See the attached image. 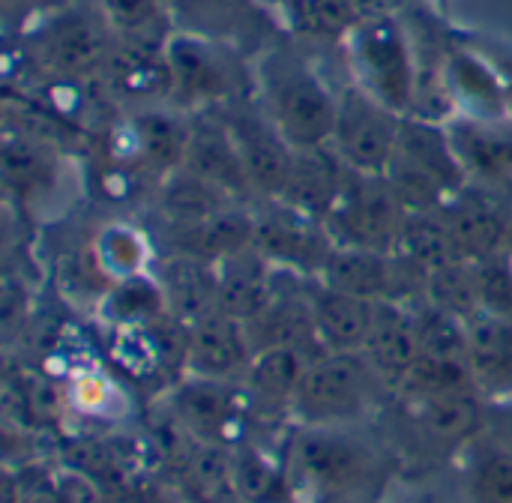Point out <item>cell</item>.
<instances>
[{"label": "cell", "mask_w": 512, "mask_h": 503, "mask_svg": "<svg viewBox=\"0 0 512 503\" xmlns=\"http://www.w3.org/2000/svg\"><path fill=\"white\" fill-rule=\"evenodd\" d=\"M405 402H408V417L417 426V432L438 447L465 450L486 432L489 405H483L477 390L420 396V399H405Z\"/></svg>", "instance_id": "cell-19"}, {"label": "cell", "mask_w": 512, "mask_h": 503, "mask_svg": "<svg viewBox=\"0 0 512 503\" xmlns=\"http://www.w3.org/2000/svg\"><path fill=\"white\" fill-rule=\"evenodd\" d=\"M477 270V288H480V306L483 312L512 321V258L510 252H498L492 258H483L474 264Z\"/></svg>", "instance_id": "cell-36"}, {"label": "cell", "mask_w": 512, "mask_h": 503, "mask_svg": "<svg viewBox=\"0 0 512 503\" xmlns=\"http://www.w3.org/2000/svg\"><path fill=\"white\" fill-rule=\"evenodd\" d=\"M363 357L393 390L402 387L414 363L420 360L417 318L408 303H381L372 333L363 345Z\"/></svg>", "instance_id": "cell-21"}, {"label": "cell", "mask_w": 512, "mask_h": 503, "mask_svg": "<svg viewBox=\"0 0 512 503\" xmlns=\"http://www.w3.org/2000/svg\"><path fill=\"white\" fill-rule=\"evenodd\" d=\"M441 210L462 261L477 264L507 249L512 213L501 204L495 189L468 180V186H462Z\"/></svg>", "instance_id": "cell-14"}, {"label": "cell", "mask_w": 512, "mask_h": 503, "mask_svg": "<svg viewBox=\"0 0 512 503\" xmlns=\"http://www.w3.org/2000/svg\"><path fill=\"white\" fill-rule=\"evenodd\" d=\"M102 312L114 327H138L171 318L162 282H153L141 273L117 279L102 297Z\"/></svg>", "instance_id": "cell-33"}, {"label": "cell", "mask_w": 512, "mask_h": 503, "mask_svg": "<svg viewBox=\"0 0 512 503\" xmlns=\"http://www.w3.org/2000/svg\"><path fill=\"white\" fill-rule=\"evenodd\" d=\"M231 471L243 503H288L294 495L288 465L270 462L255 444L243 441L231 450Z\"/></svg>", "instance_id": "cell-31"}, {"label": "cell", "mask_w": 512, "mask_h": 503, "mask_svg": "<svg viewBox=\"0 0 512 503\" xmlns=\"http://www.w3.org/2000/svg\"><path fill=\"white\" fill-rule=\"evenodd\" d=\"M465 468L468 495L474 503H512V450L483 432L471 447Z\"/></svg>", "instance_id": "cell-32"}, {"label": "cell", "mask_w": 512, "mask_h": 503, "mask_svg": "<svg viewBox=\"0 0 512 503\" xmlns=\"http://www.w3.org/2000/svg\"><path fill=\"white\" fill-rule=\"evenodd\" d=\"M315 357L318 354H309V348L303 345H276V348L258 351L243 378V390L252 402V411L264 408V411L291 414L294 393L303 381L306 366Z\"/></svg>", "instance_id": "cell-25"}, {"label": "cell", "mask_w": 512, "mask_h": 503, "mask_svg": "<svg viewBox=\"0 0 512 503\" xmlns=\"http://www.w3.org/2000/svg\"><path fill=\"white\" fill-rule=\"evenodd\" d=\"M348 60L357 87L399 114L417 102V72L411 42L393 15H366L348 30Z\"/></svg>", "instance_id": "cell-6"}, {"label": "cell", "mask_w": 512, "mask_h": 503, "mask_svg": "<svg viewBox=\"0 0 512 503\" xmlns=\"http://www.w3.org/2000/svg\"><path fill=\"white\" fill-rule=\"evenodd\" d=\"M381 387L387 384L363 351L318 354L294 393L291 417L303 426H345L369 411Z\"/></svg>", "instance_id": "cell-5"}, {"label": "cell", "mask_w": 512, "mask_h": 503, "mask_svg": "<svg viewBox=\"0 0 512 503\" xmlns=\"http://www.w3.org/2000/svg\"><path fill=\"white\" fill-rule=\"evenodd\" d=\"M54 150L45 138L30 132H9L3 141V177L6 186L24 201L51 189L54 183Z\"/></svg>", "instance_id": "cell-30"}, {"label": "cell", "mask_w": 512, "mask_h": 503, "mask_svg": "<svg viewBox=\"0 0 512 503\" xmlns=\"http://www.w3.org/2000/svg\"><path fill=\"white\" fill-rule=\"evenodd\" d=\"M309 300H312L315 342L321 354L363 351L381 303L336 291L318 279H312L309 285Z\"/></svg>", "instance_id": "cell-17"}, {"label": "cell", "mask_w": 512, "mask_h": 503, "mask_svg": "<svg viewBox=\"0 0 512 503\" xmlns=\"http://www.w3.org/2000/svg\"><path fill=\"white\" fill-rule=\"evenodd\" d=\"M486 432L512 450V399H498V402L489 405Z\"/></svg>", "instance_id": "cell-40"}, {"label": "cell", "mask_w": 512, "mask_h": 503, "mask_svg": "<svg viewBox=\"0 0 512 503\" xmlns=\"http://www.w3.org/2000/svg\"><path fill=\"white\" fill-rule=\"evenodd\" d=\"M423 300L441 312H450L462 321L474 318L480 306V288H477V270L471 261H453L435 273L426 276Z\"/></svg>", "instance_id": "cell-35"}, {"label": "cell", "mask_w": 512, "mask_h": 503, "mask_svg": "<svg viewBox=\"0 0 512 503\" xmlns=\"http://www.w3.org/2000/svg\"><path fill=\"white\" fill-rule=\"evenodd\" d=\"M276 285L279 267H273L255 246H249L219 264V312L249 324L270 306Z\"/></svg>", "instance_id": "cell-23"}, {"label": "cell", "mask_w": 512, "mask_h": 503, "mask_svg": "<svg viewBox=\"0 0 512 503\" xmlns=\"http://www.w3.org/2000/svg\"><path fill=\"white\" fill-rule=\"evenodd\" d=\"M165 63H168V99L183 111H207L255 90V75L246 72L237 48L228 42L177 30L165 36Z\"/></svg>", "instance_id": "cell-4"}, {"label": "cell", "mask_w": 512, "mask_h": 503, "mask_svg": "<svg viewBox=\"0 0 512 503\" xmlns=\"http://www.w3.org/2000/svg\"><path fill=\"white\" fill-rule=\"evenodd\" d=\"M318 282L375 303H408L414 294L423 297L426 291V276L408 267L396 252L357 246H336Z\"/></svg>", "instance_id": "cell-12"}, {"label": "cell", "mask_w": 512, "mask_h": 503, "mask_svg": "<svg viewBox=\"0 0 512 503\" xmlns=\"http://www.w3.org/2000/svg\"><path fill=\"white\" fill-rule=\"evenodd\" d=\"M168 411L171 423H177L189 438L234 450L243 444L252 402L243 384L186 375L180 384H174L168 396Z\"/></svg>", "instance_id": "cell-11"}, {"label": "cell", "mask_w": 512, "mask_h": 503, "mask_svg": "<svg viewBox=\"0 0 512 503\" xmlns=\"http://www.w3.org/2000/svg\"><path fill=\"white\" fill-rule=\"evenodd\" d=\"M255 96L273 126L294 150L330 144L339 96L318 72L288 48H270L255 66Z\"/></svg>", "instance_id": "cell-1"}, {"label": "cell", "mask_w": 512, "mask_h": 503, "mask_svg": "<svg viewBox=\"0 0 512 503\" xmlns=\"http://www.w3.org/2000/svg\"><path fill=\"white\" fill-rule=\"evenodd\" d=\"M465 324L477 390L495 402L512 399V321L480 309Z\"/></svg>", "instance_id": "cell-26"}, {"label": "cell", "mask_w": 512, "mask_h": 503, "mask_svg": "<svg viewBox=\"0 0 512 503\" xmlns=\"http://www.w3.org/2000/svg\"><path fill=\"white\" fill-rule=\"evenodd\" d=\"M507 117L512 120V75L507 78Z\"/></svg>", "instance_id": "cell-42"}, {"label": "cell", "mask_w": 512, "mask_h": 503, "mask_svg": "<svg viewBox=\"0 0 512 503\" xmlns=\"http://www.w3.org/2000/svg\"><path fill=\"white\" fill-rule=\"evenodd\" d=\"M168 237L177 255H189L207 264H222L255 243V213L246 204H231L198 222L168 225Z\"/></svg>", "instance_id": "cell-20"}, {"label": "cell", "mask_w": 512, "mask_h": 503, "mask_svg": "<svg viewBox=\"0 0 512 503\" xmlns=\"http://www.w3.org/2000/svg\"><path fill=\"white\" fill-rule=\"evenodd\" d=\"M408 207L390 186L387 174H345L342 192L324 219L336 246H357V249H378L396 252Z\"/></svg>", "instance_id": "cell-8"}, {"label": "cell", "mask_w": 512, "mask_h": 503, "mask_svg": "<svg viewBox=\"0 0 512 503\" xmlns=\"http://www.w3.org/2000/svg\"><path fill=\"white\" fill-rule=\"evenodd\" d=\"M288 474L294 489L312 501L369 498L378 477V456L342 426H303L288 447Z\"/></svg>", "instance_id": "cell-3"}, {"label": "cell", "mask_w": 512, "mask_h": 503, "mask_svg": "<svg viewBox=\"0 0 512 503\" xmlns=\"http://www.w3.org/2000/svg\"><path fill=\"white\" fill-rule=\"evenodd\" d=\"M507 252H510V258H512V225H510V240H507Z\"/></svg>", "instance_id": "cell-44"}, {"label": "cell", "mask_w": 512, "mask_h": 503, "mask_svg": "<svg viewBox=\"0 0 512 503\" xmlns=\"http://www.w3.org/2000/svg\"><path fill=\"white\" fill-rule=\"evenodd\" d=\"M141 261H144V243L135 231L129 228H108L102 231L99 243H96V264L114 276V279H126L141 273Z\"/></svg>", "instance_id": "cell-37"}, {"label": "cell", "mask_w": 512, "mask_h": 503, "mask_svg": "<svg viewBox=\"0 0 512 503\" xmlns=\"http://www.w3.org/2000/svg\"><path fill=\"white\" fill-rule=\"evenodd\" d=\"M21 503H66V501H63V495L57 492L54 477H48V480H42L39 486H33V489L24 495V501Z\"/></svg>", "instance_id": "cell-41"}, {"label": "cell", "mask_w": 512, "mask_h": 503, "mask_svg": "<svg viewBox=\"0 0 512 503\" xmlns=\"http://www.w3.org/2000/svg\"><path fill=\"white\" fill-rule=\"evenodd\" d=\"M162 291L171 321H177L183 330H192L219 312V267L174 252L162 264Z\"/></svg>", "instance_id": "cell-24"}, {"label": "cell", "mask_w": 512, "mask_h": 503, "mask_svg": "<svg viewBox=\"0 0 512 503\" xmlns=\"http://www.w3.org/2000/svg\"><path fill=\"white\" fill-rule=\"evenodd\" d=\"M396 255L414 267L420 276H429L453 261H462L447 225L444 210H411L405 216L399 243H396Z\"/></svg>", "instance_id": "cell-28"}, {"label": "cell", "mask_w": 512, "mask_h": 503, "mask_svg": "<svg viewBox=\"0 0 512 503\" xmlns=\"http://www.w3.org/2000/svg\"><path fill=\"white\" fill-rule=\"evenodd\" d=\"M252 246L273 267L291 270L306 279H318L336 249V240L324 219L309 216L285 201L264 198V207L255 213Z\"/></svg>", "instance_id": "cell-10"}, {"label": "cell", "mask_w": 512, "mask_h": 503, "mask_svg": "<svg viewBox=\"0 0 512 503\" xmlns=\"http://www.w3.org/2000/svg\"><path fill=\"white\" fill-rule=\"evenodd\" d=\"M387 180L411 210H441L462 186L468 171L450 141L447 123L405 114Z\"/></svg>", "instance_id": "cell-2"}, {"label": "cell", "mask_w": 512, "mask_h": 503, "mask_svg": "<svg viewBox=\"0 0 512 503\" xmlns=\"http://www.w3.org/2000/svg\"><path fill=\"white\" fill-rule=\"evenodd\" d=\"M453 99L474 105V117L480 120H504L507 117V81H501L492 69H486L471 54H453L447 69Z\"/></svg>", "instance_id": "cell-34"}, {"label": "cell", "mask_w": 512, "mask_h": 503, "mask_svg": "<svg viewBox=\"0 0 512 503\" xmlns=\"http://www.w3.org/2000/svg\"><path fill=\"white\" fill-rule=\"evenodd\" d=\"M447 129L471 183L495 192L512 189V126H504V120L453 117Z\"/></svg>", "instance_id": "cell-18"}, {"label": "cell", "mask_w": 512, "mask_h": 503, "mask_svg": "<svg viewBox=\"0 0 512 503\" xmlns=\"http://www.w3.org/2000/svg\"><path fill=\"white\" fill-rule=\"evenodd\" d=\"M405 114L387 108L357 84L339 93L336 126L330 135L333 153L345 168L363 174H387L402 132Z\"/></svg>", "instance_id": "cell-9"}, {"label": "cell", "mask_w": 512, "mask_h": 503, "mask_svg": "<svg viewBox=\"0 0 512 503\" xmlns=\"http://www.w3.org/2000/svg\"><path fill=\"white\" fill-rule=\"evenodd\" d=\"M345 174L348 168L342 165V159L333 153L330 144L294 150L285 186L276 201H285L309 216L327 219L342 192Z\"/></svg>", "instance_id": "cell-22"}, {"label": "cell", "mask_w": 512, "mask_h": 503, "mask_svg": "<svg viewBox=\"0 0 512 503\" xmlns=\"http://www.w3.org/2000/svg\"><path fill=\"white\" fill-rule=\"evenodd\" d=\"M114 27V33L126 42H150V30L159 24L162 0H96Z\"/></svg>", "instance_id": "cell-38"}, {"label": "cell", "mask_w": 512, "mask_h": 503, "mask_svg": "<svg viewBox=\"0 0 512 503\" xmlns=\"http://www.w3.org/2000/svg\"><path fill=\"white\" fill-rule=\"evenodd\" d=\"M54 486L66 503H105L102 501V486L93 477H87L69 465L54 474Z\"/></svg>", "instance_id": "cell-39"}, {"label": "cell", "mask_w": 512, "mask_h": 503, "mask_svg": "<svg viewBox=\"0 0 512 503\" xmlns=\"http://www.w3.org/2000/svg\"><path fill=\"white\" fill-rule=\"evenodd\" d=\"M189 147H186V159L180 168H189L213 183H219L225 192H231L234 198H249L255 195L249 174L243 168V159L237 153V144L219 114V108H207V111H195L189 120Z\"/></svg>", "instance_id": "cell-16"}, {"label": "cell", "mask_w": 512, "mask_h": 503, "mask_svg": "<svg viewBox=\"0 0 512 503\" xmlns=\"http://www.w3.org/2000/svg\"><path fill=\"white\" fill-rule=\"evenodd\" d=\"M231 204H243L231 192H225L219 183L189 171L177 168L162 177L159 186V207L168 216V225H183V222H198L204 216H213Z\"/></svg>", "instance_id": "cell-29"}, {"label": "cell", "mask_w": 512, "mask_h": 503, "mask_svg": "<svg viewBox=\"0 0 512 503\" xmlns=\"http://www.w3.org/2000/svg\"><path fill=\"white\" fill-rule=\"evenodd\" d=\"M321 503H372L369 498H336V501H321Z\"/></svg>", "instance_id": "cell-43"}, {"label": "cell", "mask_w": 512, "mask_h": 503, "mask_svg": "<svg viewBox=\"0 0 512 503\" xmlns=\"http://www.w3.org/2000/svg\"><path fill=\"white\" fill-rule=\"evenodd\" d=\"M189 126L192 123H186L183 117H177L171 111H159V108L135 114L132 126H129V141H132L135 159L162 177L177 171L186 159Z\"/></svg>", "instance_id": "cell-27"}, {"label": "cell", "mask_w": 512, "mask_h": 503, "mask_svg": "<svg viewBox=\"0 0 512 503\" xmlns=\"http://www.w3.org/2000/svg\"><path fill=\"white\" fill-rule=\"evenodd\" d=\"M216 108L237 144V153L243 159V168L249 174L255 195L279 198L288 168H291L294 147L282 138V132L264 114L258 99L243 96V99H234V102H225Z\"/></svg>", "instance_id": "cell-13"}, {"label": "cell", "mask_w": 512, "mask_h": 503, "mask_svg": "<svg viewBox=\"0 0 512 503\" xmlns=\"http://www.w3.org/2000/svg\"><path fill=\"white\" fill-rule=\"evenodd\" d=\"M255 351L249 345L246 327L222 312H213L192 330H186L183 369L195 378L243 384Z\"/></svg>", "instance_id": "cell-15"}, {"label": "cell", "mask_w": 512, "mask_h": 503, "mask_svg": "<svg viewBox=\"0 0 512 503\" xmlns=\"http://www.w3.org/2000/svg\"><path fill=\"white\" fill-rule=\"evenodd\" d=\"M114 27L108 24L102 6L69 0V6L54 9L33 36V51L51 75L87 78L108 66L114 45Z\"/></svg>", "instance_id": "cell-7"}]
</instances>
